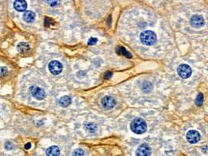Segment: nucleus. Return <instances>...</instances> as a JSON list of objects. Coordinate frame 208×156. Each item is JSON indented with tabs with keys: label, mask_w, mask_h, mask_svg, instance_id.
<instances>
[{
	"label": "nucleus",
	"mask_w": 208,
	"mask_h": 156,
	"mask_svg": "<svg viewBox=\"0 0 208 156\" xmlns=\"http://www.w3.org/2000/svg\"><path fill=\"white\" fill-rule=\"evenodd\" d=\"M131 129L133 133L136 134H142L147 131V122L141 118H136L131 123Z\"/></svg>",
	"instance_id": "obj_1"
},
{
	"label": "nucleus",
	"mask_w": 208,
	"mask_h": 156,
	"mask_svg": "<svg viewBox=\"0 0 208 156\" xmlns=\"http://www.w3.org/2000/svg\"><path fill=\"white\" fill-rule=\"evenodd\" d=\"M140 41L146 46H153L157 42V35L152 31H144L140 35Z\"/></svg>",
	"instance_id": "obj_2"
},
{
	"label": "nucleus",
	"mask_w": 208,
	"mask_h": 156,
	"mask_svg": "<svg viewBox=\"0 0 208 156\" xmlns=\"http://www.w3.org/2000/svg\"><path fill=\"white\" fill-rule=\"evenodd\" d=\"M30 92L34 98L39 100V101L43 100L46 96L45 90L43 89H41V88L39 87V86H32L30 88Z\"/></svg>",
	"instance_id": "obj_3"
},
{
	"label": "nucleus",
	"mask_w": 208,
	"mask_h": 156,
	"mask_svg": "<svg viewBox=\"0 0 208 156\" xmlns=\"http://www.w3.org/2000/svg\"><path fill=\"white\" fill-rule=\"evenodd\" d=\"M177 72L181 78H188L192 75V69L187 64H181L177 69Z\"/></svg>",
	"instance_id": "obj_4"
},
{
	"label": "nucleus",
	"mask_w": 208,
	"mask_h": 156,
	"mask_svg": "<svg viewBox=\"0 0 208 156\" xmlns=\"http://www.w3.org/2000/svg\"><path fill=\"white\" fill-rule=\"evenodd\" d=\"M49 69L53 75H59L62 72L63 65H62L61 63L57 61V60H53L49 64Z\"/></svg>",
	"instance_id": "obj_5"
},
{
	"label": "nucleus",
	"mask_w": 208,
	"mask_h": 156,
	"mask_svg": "<svg viewBox=\"0 0 208 156\" xmlns=\"http://www.w3.org/2000/svg\"><path fill=\"white\" fill-rule=\"evenodd\" d=\"M186 139L190 144H197L200 140V134L197 130H189L186 134Z\"/></svg>",
	"instance_id": "obj_6"
},
{
	"label": "nucleus",
	"mask_w": 208,
	"mask_h": 156,
	"mask_svg": "<svg viewBox=\"0 0 208 156\" xmlns=\"http://www.w3.org/2000/svg\"><path fill=\"white\" fill-rule=\"evenodd\" d=\"M102 105L107 110H110L116 105V101L112 96H106L102 100Z\"/></svg>",
	"instance_id": "obj_7"
},
{
	"label": "nucleus",
	"mask_w": 208,
	"mask_h": 156,
	"mask_svg": "<svg viewBox=\"0 0 208 156\" xmlns=\"http://www.w3.org/2000/svg\"><path fill=\"white\" fill-rule=\"evenodd\" d=\"M204 17L200 15H194L190 19V24L193 28H200L204 24Z\"/></svg>",
	"instance_id": "obj_8"
},
{
	"label": "nucleus",
	"mask_w": 208,
	"mask_h": 156,
	"mask_svg": "<svg viewBox=\"0 0 208 156\" xmlns=\"http://www.w3.org/2000/svg\"><path fill=\"white\" fill-rule=\"evenodd\" d=\"M151 155V149L147 144H142L136 151V155L148 156Z\"/></svg>",
	"instance_id": "obj_9"
},
{
	"label": "nucleus",
	"mask_w": 208,
	"mask_h": 156,
	"mask_svg": "<svg viewBox=\"0 0 208 156\" xmlns=\"http://www.w3.org/2000/svg\"><path fill=\"white\" fill-rule=\"evenodd\" d=\"M14 6L16 10L19 12H24L27 9L28 4L25 0H15L14 3Z\"/></svg>",
	"instance_id": "obj_10"
},
{
	"label": "nucleus",
	"mask_w": 208,
	"mask_h": 156,
	"mask_svg": "<svg viewBox=\"0 0 208 156\" xmlns=\"http://www.w3.org/2000/svg\"><path fill=\"white\" fill-rule=\"evenodd\" d=\"M23 19L24 21L27 22V23H32L35 19V14L33 11H31V10L25 11L24 14Z\"/></svg>",
	"instance_id": "obj_11"
},
{
	"label": "nucleus",
	"mask_w": 208,
	"mask_h": 156,
	"mask_svg": "<svg viewBox=\"0 0 208 156\" xmlns=\"http://www.w3.org/2000/svg\"><path fill=\"white\" fill-rule=\"evenodd\" d=\"M60 154V151L57 146H51L46 150V155L49 156H58Z\"/></svg>",
	"instance_id": "obj_12"
},
{
	"label": "nucleus",
	"mask_w": 208,
	"mask_h": 156,
	"mask_svg": "<svg viewBox=\"0 0 208 156\" xmlns=\"http://www.w3.org/2000/svg\"><path fill=\"white\" fill-rule=\"evenodd\" d=\"M59 105L61 107H64V108L68 107L71 104V98L69 96H62L59 100Z\"/></svg>",
	"instance_id": "obj_13"
},
{
	"label": "nucleus",
	"mask_w": 208,
	"mask_h": 156,
	"mask_svg": "<svg viewBox=\"0 0 208 156\" xmlns=\"http://www.w3.org/2000/svg\"><path fill=\"white\" fill-rule=\"evenodd\" d=\"M17 50L20 53H26L30 50V46L28 43L26 42H20L17 45Z\"/></svg>",
	"instance_id": "obj_14"
},
{
	"label": "nucleus",
	"mask_w": 208,
	"mask_h": 156,
	"mask_svg": "<svg viewBox=\"0 0 208 156\" xmlns=\"http://www.w3.org/2000/svg\"><path fill=\"white\" fill-rule=\"evenodd\" d=\"M117 53H118L119 55H124V57L128 58H132V55L128 51H127L125 50L124 47L123 46H117Z\"/></svg>",
	"instance_id": "obj_15"
},
{
	"label": "nucleus",
	"mask_w": 208,
	"mask_h": 156,
	"mask_svg": "<svg viewBox=\"0 0 208 156\" xmlns=\"http://www.w3.org/2000/svg\"><path fill=\"white\" fill-rule=\"evenodd\" d=\"M85 129L86 130L89 131V133H95L97 129V126L95 123H88L85 125Z\"/></svg>",
	"instance_id": "obj_16"
},
{
	"label": "nucleus",
	"mask_w": 208,
	"mask_h": 156,
	"mask_svg": "<svg viewBox=\"0 0 208 156\" xmlns=\"http://www.w3.org/2000/svg\"><path fill=\"white\" fill-rule=\"evenodd\" d=\"M195 103H196V104H197V106H199V107L202 106V104L204 103V95H203L201 93H199L197 95L196 101H195Z\"/></svg>",
	"instance_id": "obj_17"
},
{
	"label": "nucleus",
	"mask_w": 208,
	"mask_h": 156,
	"mask_svg": "<svg viewBox=\"0 0 208 156\" xmlns=\"http://www.w3.org/2000/svg\"><path fill=\"white\" fill-rule=\"evenodd\" d=\"M47 2L51 6H58L60 3L61 0H47Z\"/></svg>",
	"instance_id": "obj_18"
},
{
	"label": "nucleus",
	"mask_w": 208,
	"mask_h": 156,
	"mask_svg": "<svg viewBox=\"0 0 208 156\" xmlns=\"http://www.w3.org/2000/svg\"><path fill=\"white\" fill-rule=\"evenodd\" d=\"M97 41H98V39H96V38H91V39H89L88 44L90 46H93V45H96L97 43Z\"/></svg>",
	"instance_id": "obj_19"
},
{
	"label": "nucleus",
	"mask_w": 208,
	"mask_h": 156,
	"mask_svg": "<svg viewBox=\"0 0 208 156\" xmlns=\"http://www.w3.org/2000/svg\"><path fill=\"white\" fill-rule=\"evenodd\" d=\"M7 73V69L5 67H0V76L6 75Z\"/></svg>",
	"instance_id": "obj_20"
},
{
	"label": "nucleus",
	"mask_w": 208,
	"mask_h": 156,
	"mask_svg": "<svg viewBox=\"0 0 208 156\" xmlns=\"http://www.w3.org/2000/svg\"><path fill=\"white\" fill-rule=\"evenodd\" d=\"M74 155H84L85 152H83L81 149H77L73 152Z\"/></svg>",
	"instance_id": "obj_21"
},
{
	"label": "nucleus",
	"mask_w": 208,
	"mask_h": 156,
	"mask_svg": "<svg viewBox=\"0 0 208 156\" xmlns=\"http://www.w3.org/2000/svg\"><path fill=\"white\" fill-rule=\"evenodd\" d=\"M5 148L7 150H11L12 148H13V144H12L11 142L8 141V142L5 144Z\"/></svg>",
	"instance_id": "obj_22"
},
{
	"label": "nucleus",
	"mask_w": 208,
	"mask_h": 156,
	"mask_svg": "<svg viewBox=\"0 0 208 156\" xmlns=\"http://www.w3.org/2000/svg\"><path fill=\"white\" fill-rule=\"evenodd\" d=\"M112 75L113 73L111 71H107L105 75H104V78H105V79H110V78L112 77Z\"/></svg>",
	"instance_id": "obj_23"
},
{
	"label": "nucleus",
	"mask_w": 208,
	"mask_h": 156,
	"mask_svg": "<svg viewBox=\"0 0 208 156\" xmlns=\"http://www.w3.org/2000/svg\"><path fill=\"white\" fill-rule=\"evenodd\" d=\"M24 147H25V149H27V150L30 149V148L31 147V144L30 143H28V144H26L25 146H24Z\"/></svg>",
	"instance_id": "obj_24"
}]
</instances>
